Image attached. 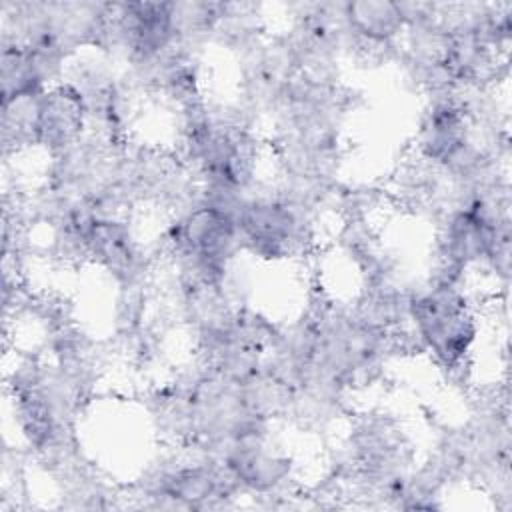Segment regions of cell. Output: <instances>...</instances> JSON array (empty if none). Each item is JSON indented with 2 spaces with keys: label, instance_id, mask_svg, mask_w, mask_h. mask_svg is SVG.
I'll use <instances>...</instances> for the list:
<instances>
[{
  "label": "cell",
  "instance_id": "3",
  "mask_svg": "<svg viewBox=\"0 0 512 512\" xmlns=\"http://www.w3.org/2000/svg\"><path fill=\"white\" fill-rule=\"evenodd\" d=\"M344 18L350 28L376 42L396 36L406 24L402 6L394 2H350L344 4Z\"/></svg>",
  "mask_w": 512,
  "mask_h": 512
},
{
  "label": "cell",
  "instance_id": "2",
  "mask_svg": "<svg viewBox=\"0 0 512 512\" xmlns=\"http://www.w3.org/2000/svg\"><path fill=\"white\" fill-rule=\"evenodd\" d=\"M238 230L244 232V238L254 250L278 256L286 248V242L294 238L296 220L282 204L250 202L238 220Z\"/></svg>",
  "mask_w": 512,
  "mask_h": 512
},
{
  "label": "cell",
  "instance_id": "1",
  "mask_svg": "<svg viewBox=\"0 0 512 512\" xmlns=\"http://www.w3.org/2000/svg\"><path fill=\"white\" fill-rule=\"evenodd\" d=\"M410 308L422 338L430 344L436 356L446 366L456 364L474 338V326L472 318L466 314L464 298L444 282L432 292L416 298Z\"/></svg>",
  "mask_w": 512,
  "mask_h": 512
}]
</instances>
